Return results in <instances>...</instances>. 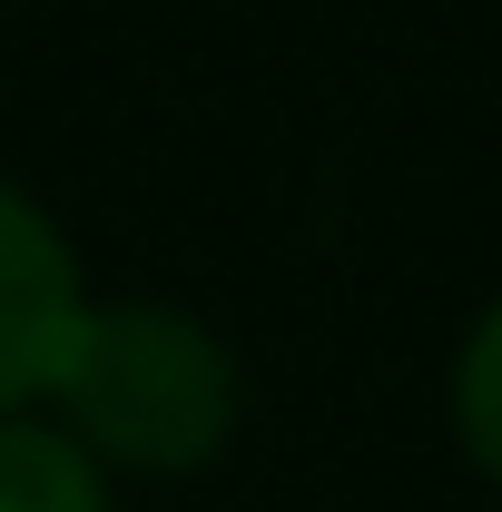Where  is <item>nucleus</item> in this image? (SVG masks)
I'll list each match as a JSON object with an SVG mask.
<instances>
[{"mask_svg":"<svg viewBox=\"0 0 502 512\" xmlns=\"http://www.w3.org/2000/svg\"><path fill=\"white\" fill-rule=\"evenodd\" d=\"M40 414L89 453L109 483H178L207 473L247 424L237 345L158 296H89Z\"/></svg>","mask_w":502,"mask_h":512,"instance_id":"nucleus-1","label":"nucleus"},{"mask_svg":"<svg viewBox=\"0 0 502 512\" xmlns=\"http://www.w3.org/2000/svg\"><path fill=\"white\" fill-rule=\"evenodd\" d=\"M79 316H89V266L69 227L50 217V197H30L0 168V414H40Z\"/></svg>","mask_w":502,"mask_h":512,"instance_id":"nucleus-2","label":"nucleus"},{"mask_svg":"<svg viewBox=\"0 0 502 512\" xmlns=\"http://www.w3.org/2000/svg\"><path fill=\"white\" fill-rule=\"evenodd\" d=\"M0 512H119V483L50 414H0Z\"/></svg>","mask_w":502,"mask_h":512,"instance_id":"nucleus-3","label":"nucleus"},{"mask_svg":"<svg viewBox=\"0 0 502 512\" xmlns=\"http://www.w3.org/2000/svg\"><path fill=\"white\" fill-rule=\"evenodd\" d=\"M443 404H453V444H463V463L502 493V296L473 316V335L453 345V384H443Z\"/></svg>","mask_w":502,"mask_h":512,"instance_id":"nucleus-4","label":"nucleus"}]
</instances>
